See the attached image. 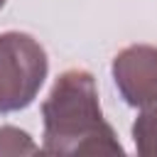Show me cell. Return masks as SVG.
<instances>
[{
  "mask_svg": "<svg viewBox=\"0 0 157 157\" xmlns=\"http://www.w3.org/2000/svg\"><path fill=\"white\" fill-rule=\"evenodd\" d=\"M44 152L49 155H120L123 147L105 123L96 78L86 69L59 74L42 103Z\"/></svg>",
  "mask_w": 157,
  "mask_h": 157,
  "instance_id": "1",
  "label": "cell"
},
{
  "mask_svg": "<svg viewBox=\"0 0 157 157\" xmlns=\"http://www.w3.org/2000/svg\"><path fill=\"white\" fill-rule=\"evenodd\" d=\"M39 147L29 140V135L20 128L5 125L0 128V155H34Z\"/></svg>",
  "mask_w": 157,
  "mask_h": 157,
  "instance_id": "5",
  "label": "cell"
},
{
  "mask_svg": "<svg viewBox=\"0 0 157 157\" xmlns=\"http://www.w3.org/2000/svg\"><path fill=\"white\" fill-rule=\"evenodd\" d=\"M113 81L123 101L132 108H142L157 96V47L130 44L113 59Z\"/></svg>",
  "mask_w": 157,
  "mask_h": 157,
  "instance_id": "3",
  "label": "cell"
},
{
  "mask_svg": "<svg viewBox=\"0 0 157 157\" xmlns=\"http://www.w3.org/2000/svg\"><path fill=\"white\" fill-rule=\"evenodd\" d=\"M135 150L145 157H157V96L142 105L140 115L132 123Z\"/></svg>",
  "mask_w": 157,
  "mask_h": 157,
  "instance_id": "4",
  "label": "cell"
},
{
  "mask_svg": "<svg viewBox=\"0 0 157 157\" xmlns=\"http://www.w3.org/2000/svg\"><path fill=\"white\" fill-rule=\"evenodd\" d=\"M2 5H5V0H0V7H2Z\"/></svg>",
  "mask_w": 157,
  "mask_h": 157,
  "instance_id": "6",
  "label": "cell"
},
{
  "mask_svg": "<svg viewBox=\"0 0 157 157\" xmlns=\"http://www.w3.org/2000/svg\"><path fill=\"white\" fill-rule=\"evenodd\" d=\"M49 71L44 47L27 32L0 34V113L27 108Z\"/></svg>",
  "mask_w": 157,
  "mask_h": 157,
  "instance_id": "2",
  "label": "cell"
}]
</instances>
